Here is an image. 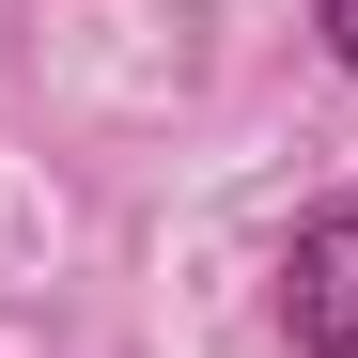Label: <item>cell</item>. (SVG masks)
Instances as JSON below:
<instances>
[{
  "mask_svg": "<svg viewBox=\"0 0 358 358\" xmlns=\"http://www.w3.org/2000/svg\"><path fill=\"white\" fill-rule=\"evenodd\" d=\"M280 327H296V358H358V187L280 250Z\"/></svg>",
  "mask_w": 358,
  "mask_h": 358,
  "instance_id": "6da1fadb",
  "label": "cell"
},
{
  "mask_svg": "<svg viewBox=\"0 0 358 358\" xmlns=\"http://www.w3.org/2000/svg\"><path fill=\"white\" fill-rule=\"evenodd\" d=\"M327 47H343V63H358V0H327Z\"/></svg>",
  "mask_w": 358,
  "mask_h": 358,
  "instance_id": "7a4b0ae2",
  "label": "cell"
}]
</instances>
